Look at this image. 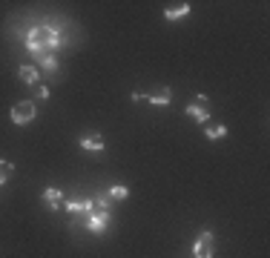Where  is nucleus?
Masks as SVG:
<instances>
[{
    "instance_id": "nucleus-1",
    "label": "nucleus",
    "mask_w": 270,
    "mask_h": 258,
    "mask_svg": "<svg viewBox=\"0 0 270 258\" xmlns=\"http://www.w3.org/2000/svg\"><path fill=\"white\" fill-rule=\"evenodd\" d=\"M60 43H64V37H60L58 29H52V26H32L26 32V49L35 57L55 55V49H58Z\"/></svg>"
},
{
    "instance_id": "nucleus-2",
    "label": "nucleus",
    "mask_w": 270,
    "mask_h": 258,
    "mask_svg": "<svg viewBox=\"0 0 270 258\" xmlns=\"http://www.w3.org/2000/svg\"><path fill=\"white\" fill-rule=\"evenodd\" d=\"M80 224L89 229V232H95V235H101V232H107V227L112 224V212H89L80 218Z\"/></svg>"
},
{
    "instance_id": "nucleus-3",
    "label": "nucleus",
    "mask_w": 270,
    "mask_h": 258,
    "mask_svg": "<svg viewBox=\"0 0 270 258\" xmlns=\"http://www.w3.org/2000/svg\"><path fill=\"white\" fill-rule=\"evenodd\" d=\"M35 103L32 100H20V103H15L12 106V123H17V126H26V123L35 121Z\"/></svg>"
},
{
    "instance_id": "nucleus-4",
    "label": "nucleus",
    "mask_w": 270,
    "mask_h": 258,
    "mask_svg": "<svg viewBox=\"0 0 270 258\" xmlns=\"http://www.w3.org/2000/svg\"><path fill=\"white\" fill-rule=\"evenodd\" d=\"M213 232H201L198 235V241L193 244V255L196 258H213Z\"/></svg>"
},
{
    "instance_id": "nucleus-5",
    "label": "nucleus",
    "mask_w": 270,
    "mask_h": 258,
    "mask_svg": "<svg viewBox=\"0 0 270 258\" xmlns=\"http://www.w3.org/2000/svg\"><path fill=\"white\" fill-rule=\"evenodd\" d=\"M80 149H84V152H101L103 149V138L98 135V132L84 135V138H80Z\"/></svg>"
},
{
    "instance_id": "nucleus-6",
    "label": "nucleus",
    "mask_w": 270,
    "mask_h": 258,
    "mask_svg": "<svg viewBox=\"0 0 270 258\" xmlns=\"http://www.w3.org/2000/svg\"><path fill=\"white\" fill-rule=\"evenodd\" d=\"M64 209H66L69 215H78V218H84V215H89V198H84V201H66Z\"/></svg>"
},
{
    "instance_id": "nucleus-7",
    "label": "nucleus",
    "mask_w": 270,
    "mask_h": 258,
    "mask_svg": "<svg viewBox=\"0 0 270 258\" xmlns=\"http://www.w3.org/2000/svg\"><path fill=\"white\" fill-rule=\"evenodd\" d=\"M147 100H150L153 106H167L170 100H173V92H170L167 86H161V89H155L153 95H147Z\"/></svg>"
},
{
    "instance_id": "nucleus-8",
    "label": "nucleus",
    "mask_w": 270,
    "mask_h": 258,
    "mask_svg": "<svg viewBox=\"0 0 270 258\" xmlns=\"http://www.w3.org/2000/svg\"><path fill=\"white\" fill-rule=\"evenodd\" d=\"M187 115H190L193 121H198V123L210 121V109H207V103H190V106H187Z\"/></svg>"
},
{
    "instance_id": "nucleus-9",
    "label": "nucleus",
    "mask_w": 270,
    "mask_h": 258,
    "mask_svg": "<svg viewBox=\"0 0 270 258\" xmlns=\"http://www.w3.org/2000/svg\"><path fill=\"white\" fill-rule=\"evenodd\" d=\"M44 204H49L52 209H60V207H64V195H60V189L46 186V189H44Z\"/></svg>"
},
{
    "instance_id": "nucleus-10",
    "label": "nucleus",
    "mask_w": 270,
    "mask_h": 258,
    "mask_svg": "<svg viewBox=\"0 0 270 258\" xmlns=\"http://www.w3.org/2000/svg\"><path fill=\"white\" fill-rule=\"evenodd\" d=\"M187 14H190V3H178V6L164 9V17L167 20H178V17H187Z\"/></svg>"
},
{
    "instance_id": "nucleus-11",
    "label": "nucleus",
    "mask_w": 270,
    "mask_h": 258,
    "mask_svg": "<svg viewBox=\"0 0 270 258\" xmlns=\"http://www.w3.org/2000/svg\"><path fill=\"white\" fill-rule=\"evenodd\" d=\"M17 75H20L23 83H29V86H37V78H40L35 66H20V69H17Z\"/></svg>"
},
{
    "instance_id": "nucleus-12",
    "label": "nucleus",
    "mask_w": 270,
    "mask_h": 258,
    "mask_svg": "<svg viewBox=\"0 0 270 258\" xmlns=\"http://www.w3.org/2000/svg\"><path fill=\"white\" fill-rule=\"evenodd\" d=\"M89 212H110V198H107V195L89 198Z\"/></svg>"
},
{
    "instance_id": "nucleus-13",
    "label": "nucleus",
    "mask_w": 270,
    "mask_h": 258,
    "mask_svg": "<svg viewBox=\"0 0 270 258\" xmlns=\"http://www.w3.org/2000/svg\"><path fill=\"white\" fill-rule=\"evenodd\" d=\"M127 195H130V189H127L124 184H115V186H110V192H107V198H110V201H124Z\"/></svg>"
},
{
    "instance_id": "nucleus-14",
    "label": "nucleus",
    "mask_w": 270,
    "mask_h": 258,
    "mask_svg": "<svg viewBox=\"0 0 270 258\" xmlns=\"http://www.w3.org/2000/svg\"><path fill=\"white\" fill-rule=\"evenodd\" d=\"M37 63H40V69H46V72H55V69H58V57H55V55L37 57Z\"/></svg>"
},
{
    "instance_id": "nucleus-15",
    "label": "nucleus",
    "mask_w": 270,
    "mask_h": 258,
    "mask_svg": "<svg viewBox=\"0 0 270 258\" xmlns=\"http://www.w3.org/2000/svg\"><path fill=\"white\" fill-rule=\"evenodd\" d=\"M12 172H15V166L9 164V161H0V186L12 178Z\"/></svg>"
},
{
    "instance_id": "nucleus-16",
    "label": "nucleus",
    "mask_w": 270,
    "mask_h": 258,
    "mask_svg": "<svg viewBox=\"0 0 270 258\" xmlns=\"http://www.w3.org/2000/svg\"><path fill=\"white\" fill-rule=\"evenodd\" d=\"M204 135L210 138V141H219V138L227 135V126H207V129H204Z\"/></svg>"
},
{
    "instance_id": "nucleus-17",
    "label": "nucleus",
    "mask_w": 270,
    "mask_h": 258,
    "mask_svg": "<svg viewBox=\"0 0 270 258\" xmlns=\"http://www.w3.org/2000/svg\"><path fill=\"white\" fill-rule=\"evenodd\" d=\"M35 98L46 100V98H49V89H46V86H44V83H37V86H35Z\"/></svg>"
},
{
    "instance_id": "nucleus-18",
    "label": "nucleus",
    "mask_w": 270,
    "mask_h": 258,
    "mask_svg": "<svg viewBox=\"0 0 270 258\" xmlns=\"http://www.w3.org/2000/svg\"><path fill=\"white\" fill-rule=\"evenodd\" d=\"M144 100H147L144 92H132V103H144Z\"/></svg>"
}]
</instances>
